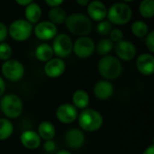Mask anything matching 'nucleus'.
Returning <instances> with one entry per match:
<instances>
[{"mask_svg": "<svg viewBox=\"0 0 154 154\" xmlns=\"http://www.w3.org/2000/svg\"><path fill=\"white\" fill-rule=\"evenodd\" d=\"M68 31L79 37L88 36L93 29V22L83 13H72L65 20Z\"/></svg>", "mask_w": 154, "mask_h": 154, "instance_id": "obj_1", "label": "nucleus"}, {"mask_svg": "<svg viewBox=\"0 0 154 154\" xmlns=\"http://www.w3.org/2000/svg\"><path fill=\"white\" fill-rule=\"evenodd\" d=\"M97 70L105 80H115L118 79L123 72V64L121 60L114 55L102 57L97 63Z\"/></svg>", "mask_w": 154, "mask_h": 154, "instance_id": "obj_2", "label": "nucleus"}, {"mask_svg": "<svg viewBox=\"0 0 154 154\" xmlns=\"http://www.w3.org/2000/svg\"><path fill=\"white\" fill-rule=\"evenodd\" d=\"M78 122L80 130L93 133L97 132L102 127L104 124V118L98 111L92 108H86L83 109L80 114H79Z\"/></svg>", "mask_w": 154, "mask_h": 154, "instance_id": "obj_3", "label": "nucleus"}, {"mask_svg": "<svg viewBox=\"0 0 154 154\" xmlns=\"http://www.w3.org/2000/svg\"><path fill=\"white\" fill-rule=\"evenodd\" d=\"M106 17L112 24L124 25L131 21L133 10L126 2H117L107 9Z\"/></svg>", "mask_w": 154, "mask_h": 154, "instance_id": "obj_4", "label": "nucleus"}, {"mask_svg": "<svg viewBox=\"0 0 154 154\" xmlns=\"http://www.w3.org/2000/svg\"><path fill=\"white\" fill-rule=\"evenodd\" d=\"M0 109L7 119L18 118L23 110V104L19 96L15 94H6L1 97Z\"/></svg>", "mask_w": 154, "mask_h": 154, "instance_id": "obj_5", "label": "nucleus"}, {"mask_svg": "<svg viewBox=\"0 0 154 154\" xmlns=\"http://www.w3.org/2000/svg\"><path fill=\"white\" fill-rule=\"evenodd\" d=\"M33 31L32 24L25 19H16L8 27V34L16 42H24L30 38Z\"/></svg>", "mask_w": 154, "mask_h": 154, "instance_id": "obj_6", "label": "nucleus"}, {"mask_svg": "<svg viewBox=\"0 0 154 154\" xmlns=\"http://www.w3.org/2000/svg\"><path fill=\"white\" fill-rule=\"evenodd\" d=\"M51 47L53 53L57 56V58L63 60V58H67L72 52L73 41L69 34L60 32L54 37Z\"/></svg>", "mask_w": 154, "mask_h": 154, "instance_id": "obj_7", "label": "nucleus"}, {"mask_svg": "<svg viewBox=\"0 0 154 154\" xmlns=\"http://www.w3.org/2000/svg\"><path fill=\"white\" fill-rule=\"evenodd\" d=\"M1 72L3 76L9 81L16 82L23 79L25 69L22 62L17 60L10 59L6 61H4L1 66Z\"/></svg>", "mask_w": 154, "mask_h": 154, "instance_id": "obj_8", "label": "nucleus"}, {"mask_svg": "<svg viewBox=\"0 0 154 154\" xmlns=\"http://www.w3.org/2000/svg\"><path fill=\"white\" fill-rule=\"evenodd\" d=\"M96 51V43L92 38L88 36L79 37L73 42L72 51L79 59L89 58Z\"/></svg>", "mask_w": 154, "mask_h": 154, "instance_id": "obj_9", "label": "nucleus"}, {"mask_svg": "<svg viewBox=\"0 0 154 154\" xmlns=\"http://www.w3.org/2000/svg\"><path fill=\"white\" fill-rule=\"evenodd\" d=\"M114 49L116 54V57L118 58L120 60H124V61L133 60L135 58L137 52V49L134 43L129 40H125V39L116 43Z\"/></svg>", "mask_w": 154, "mask_h": 154, "instance_id": "obj_10", "label": "nucleus"}, {"mask_svg": "<svg viewBox=\"0 0 154 154\" xmlns=\"http://www.w3.org/2000/svg\"><path fill=\"white\" fill-rule=\"evenodd\" d=\"M34 35L42 41H50L53 40L54 37L58 34L57 25L53 24L50 21H42L36 23L33 28Z\"/></svg>", "mask_w": 154, "mask_h": 154, "instance_id": "obj_11", "label": "nucleus"}, {"mask_svg": "<svg viewBox=\"0 0 154 154\" xmlns=\"http://www.w3.org/2000/svg\"><path fill=\"white\" fill-rule=\"evenodd\" d=\"M78 109L72 104L64 103L60 105L56 109V117L58 121L64 125L72 124L78 119Z\"/></svg>", "mask_w": 154, "mask_h": 154, "instance_id": "obj_12", "label": "nucleus"}, {"mask_svg": "<svg viewBox=\"0 0 154 154\" xmlns=\"http://www.w3.org/2000/svg\"><path fill=\"white\" fill-rule=\"evenodd\" d=\"M87 15L92 22L94 21L99 23L103 20H106L107 14V7L101 1H91L87 5Z\"/></svg>", "mask_w": 154, "mask_h": 154, "instance_id": "obj_13", "label": "nucleus"}, {"mask_svg": "<svg viewBox=\"0 0 154 154\" xmlns=\"http://www.w3.org/2000/svg\"><path fill=\"white\" fill-rule=\"evenodd\" d=\"M43 69L47 77L51 79H56L64 73L66 69V63L62 59L52 58L45 63Z\"/></svg>", "mask_w": 154, "mask_h": 154, "instance_id": "obj_14", "label": "nucleus"}, {"mask_svg": "<svg viewBox=\"0 0 154 154\" xmlns=\"http://www.w3.org/2000/svg\"><path fill=\"white\" fill-rule=\"evenodd\" d=\"M137 70L144 75L151 76L154 72V56L152 53H142L136 60Z\"/></svg>", "mask_w": 154, "mask_h": 154, "instance_id": "obj_15", "label": "nucleus"}, {"mask_svg": "<svg viewBox=\"0 0 154 154\" xmlns=\"http://www.w3.org/2000/svg\"><path fill=\"white\" fill-rule=\"evenodd\" d=\"M65 143L71 149H79L85 143V134L79 128H71L65 134Z\"/></svg>", "mask_w": 154, "mask_h": 154, "instance_id": "obj_16", "label": "nucleus"}, {"mask_svg": "<svg viewBox=\"0 0 154 154\" xmlns=\"http://www.w3.org/2000/svg\"><path fill=\"white\" fill-rule=\"evenodd\" d=\"M94 96L99 100H107L114 94V86L111 81L108 80H99L93 88Z\"/></svg>", "mask_w": 154, "mask_h": 154, "instance_id": "obj_17", "label": "nucleus"}, {"mask_svg": "<svg viewBox=\"0 0 154 154\" xmlns=\"http://www.w3.org/2000/svg\"><path fill=\"white\" fill-rule=\"evenodd\" d=\"M21 144L28 150H36L42 144V139L37 132L27 130L22 133L20 135Z\"/></svg>", "mask_w": 154, "mask_h": 154, "instance_id": "obj_18", "label": "nucleus"}, {"mask_svg": "<svg viewBox=\"0 0 154 154\" xmlns=\"http://www.w3.org/2000/svg\"><path fill=\"white\" fill-rule=\"evenodd\" d=\"M42 14V10L41 5L33 1L24 8L25 20L31 24L38 23L40 22Z\"/></svg>", "mask_w": 154, "mask_h": 154, "instance_id": "obj_19", "label": "nucleus"}, {"mask_svg": "<svg viewBox=\"0 0 154 154\" xmlns=\"http://www.w3.org/2000/svg\"><path fill=\"white\" fill-rule=\"evenodd\" d=\"M37 134L40 138L44 141L53 140L56 134V128L54 125L50 121H42L38 125Z\"/></svg>", "mask_w": 154, "mask_h": 154, "instance_id": "obj_20", "label": "nucleus"}, {"mask_svg": "<svg viewBox=\"0 0 154 154\" xmlns=\"http://www.w3.org/2000/svg\"><path fill=\"white\" fill-rule=\"evenodd\" d=\"M89 95L88 94L87 91L83 89H78L76 90L71 97L72 100V105L77 108V109H86L88 108V106L89 104Z\"/></svg>", "mask_w": 154, "mask_h": 154, "instance_id": "obj_21", "label": "nucleus"}, {"mask_svg": "<svg viewBox=\"0 0 154 154\" xmlns=\"http://www.w3.org/2000/svg\"><path fill=\"white\" fill-rule=\"evenodd\" d=\"M53 50L49 43H41L35 49V57L42 62H47L53 58Z\"/></svg>", "mask_w": 154, "mask_h": 154, "instance_id": "obj_22", "label": "nucleus"}, {"mask_svg": "<svg viewBox=\"0 0 154 154\" xmlns=\"http://www.w3.org/2000/svg\"><path fill=\"white\" fill-rule=\"evenodd\" d=\"M67 16H68L67 12L60 6L51 8L48 13L49 21L55 25L64 23Z\"/></svg>", "mask_w": 154, "mask_h": 154, "instance_id": "obj_23", "label": "nucleus"}, {"mask_svg": "<svg viewBox=\"0 0 154 154\" xmlns=\"http://www.w3.org/2000/svg\"><path fill=\"white\" fill-rule=\"evenodd\" d=\"M133 34L137 38H143L149 33V25L143 20H136L131 26Z\"/></svg>", "mask_w": 154, "mask_h": 154, "instance_id": "obj_24", "label": "nucleus"}, {"mask_svg": "<svg viewBox=\"0 0 154 154\" xmlns=\"http://www.w3.org/2000/svg\"><path fill=\"white\" fill-rule=\"evenodd\" d=\"M14 125L7 118H0V141H5L14 133Z\"/></svg>", "mask_w": 154, "mask_h": 154, "instance_id": "obj_25", "label": "nucleus"}, {"mask_svg": "<svg viewBox=\"0 0 154 154\" xmlns=\"http://www.w3.org/2000/svg\"><path fill=\"white\" fill-rule=\"evenodd\" d=\"M139 13L143 18H152L154 16L153 0H143L139 5Z\"/></svg>", "mask_w": 154, "mask_h": 154, "instance_id": "obj_26", "label": "nucleus"}, {"mask_svg": "<svg viewBox=\"0 0 154 154\" xmlns=\"http://www.w3.org/2000/svg\"><path fill=\"white\" fill-rule=\"evenodd\" d=\"M113 48H114V43L110 41L109 38H104V39L100 40L97 42V44L96 45L97 52L103 57L109 55V53L113 50Z\"/></svg>", "mask_w": 154, "mask_h": 154, "instance_id": "obj_27", "label": "nucleus"}, {"mask_svg": "<svg viewBox=\"0 0 154 154\" xmlns=\"http://www.w3.org/2000/svg\"><path fill=\"white\" fill-rule=\"evenodd\" d=\"M112 29H113L112 23L107 20H103L97 23L96 30H97V32L100 36H106V35H109Z\"/></svg>", "mask_w": 154, "mask_h": 154, "instance_id": "obj_28", "label": "nucleus"}, {"mask_svg": "<svg viewBox=\"0 0 154 154\" xmlns=\"http://www.w3.org/2000/svg\"><path fill=\"white\" fill-rule=\"evenodd\" d=\"M12 47L10 44L6 42H1L0 43V60L3 61H6L11 59L12 56Z\"/></svg>", "mask_w": 154, "mask_h": 154, "instance_id": "obj_29", "label": "nucleus"}, {"mask_svg": "<svg viewBox=\"0 0 154 154\" xmlns=\"http://www.w3.org/2000/svg\"><path fill=\"white\" fill-rule=\"evenodd\" d=\"M109 39L114 43H117L124 40V32L121 29L118 28H113L109 33Z\"/></svg>", "mask_w": 154, "mask_h": 154, "instance_id": "obj_30", "label": "nucleus"}, {"mask_svg": "<svg viewBox=\"0 0 154 154\" xmlns=\"http://www.w3.org/2000/svg\"><path fill=\"white\" fill-rule=\"evenodd\" d=\"M145 45L152 54L154 52V31L149 32V33L145 36Z\"/></svg>", "mask_w": 154, "mask_h": 154, "instance_id": "obj_31", "label": "nucleus"}, {"mask_svg": "<svg viewBox=\"0 0 154 154\" xmlns=\"http://www.w3.org/2000/svg\"><path fill=\"white\" fill-rule=\"evenodd\" d=\"M43 150L46 152H48V153L53 152L56 150V143H55V142L53 140L45 141V143H43Z\"/></svg>", "mask_w": 154, "mask_h": 154, "instance_id": "obj_32", "label": "nucleus"}, {"mask_svg": "<svg viewBox=\"0 0 154 154\" xmlns=\"http://www.w3.org/2000/svg\"><path fill=\"white\" fill-rule=\"evenodd\" d=\"M7 35H8V28L4 23L0 22V43L5 42Z\"/></svg>", "mask_w": 154, "mask_h": 154, "instance_id": "obj_33", "label": "nucleus"}, {"mask_svg": "<svg viewBox=\"0 0 154 154\" xmlns=\"http://www.w3.org/2000/svg\"><path fill=\"white\" fill-rule=\"evenodd\" d=\"M63 3H64L63 0H45V4L48 6L51 7V8H53V7H59Z\"/></svg>", "mask_w": 154, "mask_h": 154, "instance_id": "obj_34", "label": "nucleus"}, {"mask_svg": "<svg viewBox=\"0 0 154 154\" xmlns=\"http://www.w3.org/2000/svg\"><path fill=\"white\" fill-rule=\"evenodd\" d=\"M5 91V82L3 79V78L0 76V97L4 96Z\"/></svg>", "mask_w": 154, "mask_h": 154, "instance_id": "obj_35", "label": "nucleus"}, {"mask_svg": "<svg viewBox=\"0 0 154 154\" xmlns=\"http://www.w3.org/2000/svg\"><path fill=\"white\" fill-rule=\"evenodd\" d=\"M32 2V0H16L15 3L19 5H22V6H27L29 4H31Z\"/></svg>", "mask_w": 154, "mask_h": 154, "instance_id": "obj_36", "label": "nucleus"}, {"mask_svg": "<svg viewBox=\"0 0 154 154\" xmlns=\"http://www.w3.org/2000/svg\"><path fill=\"white\" fill-rule=\"evenodd\" d=\"M143 154H154V144H151L149 147H147Z\"/></svg>", "mask_w": 154, "mask_h": 154, "instance_id": "obj_37", "label": "nucleus"}, {"mask_svg": "<svg viewBox=\"0 0 154 154\" xmlns=\"http://www.w3.org/2000/svg\"><path fill=\"white\" fill-rule=\"evenodd\" d=\"M88 3H89L88 0H77V4L81 6H87L88 5Z\"/></svg>", "mask_w": 154, "mask_h": 154, "instance_id": "obj_38", "label": "nucleus"}, {"mask_svg": "<svg viewBox=\"0 0 154 154\" xmlns=\"http://www.w3.org/2000/svg\"><path fill=\"white\" fill-rule=\"evenodd\" d=\"M55 154H72L70 152H69L68 150H60L59 152H57Z\"/></svg>", "mask_w": 154, "mask_h": 154, "instance_id": "obj_39", "label": "nucleus"}]
</instances>
